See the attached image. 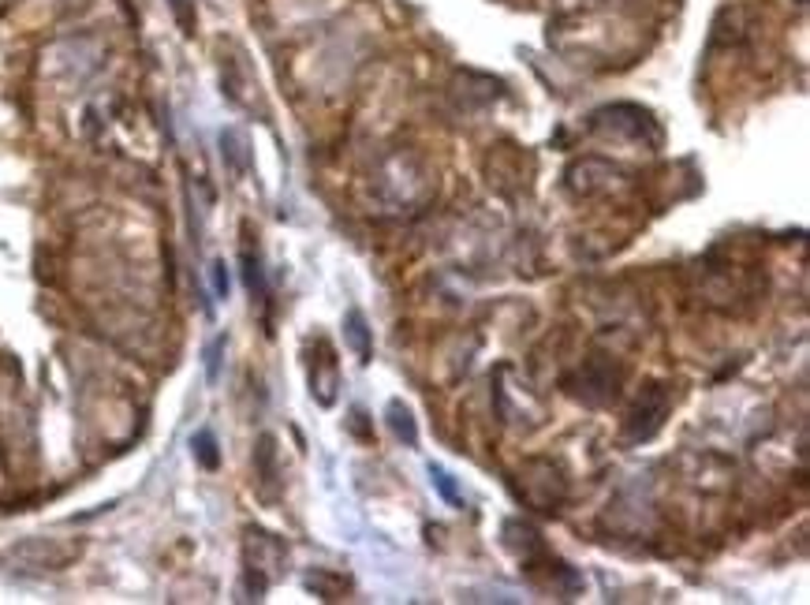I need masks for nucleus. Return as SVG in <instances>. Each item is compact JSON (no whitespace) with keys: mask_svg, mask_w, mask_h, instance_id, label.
I'll return each instance as SVG.
<instances>
[{"mask_svg":"<svg viewBox=\"0 0 810 605\" xmlns=\"http://www.w3.org/2000/svg\"><path fill=\"white\" fill-rule=\"evenodd\" d=\"M665 411H669V397L661 389H646L642 392V400L635 404V411L628 415V437L632 441H646V437H653L661 430V418H665Z\"/></svg>","mask_w":810,"mask_h":605,"instance_id":"nucleus-1","label":"nucleus"},{"mask_svg":"<svg viewBox=\"0 0 810 605\" xmlns=\"http://www.w3.org/2000/svg\"><path fill=\"white\" fill-rule=\"evenodd\" d=\"M344 337H348V344L355 348L359 362L366 367V362H370V355H373V344H370V329H366V318H362V311H348V318H344Z\"/></svg>","mask_w":810,"mask_h":605,"instance_id":"nucleus-2","label":"nucleus"},{"mask_svg":"<svg viewBox=\"0 0 810 605\" xmlns=\"http://www.w3.org/2000/svg\"><path fill=\"white\" fill-rule=\"evenodd\" d=\"M389 427H392V434L403 441V445H419V427H415V418H411V408L408 404H400V400H392L389 404Z\"/></svg>","mask_w":810,"mask_h":605,"instance_id":"nucleus-3","label":"nucleus"},{"mask_svg":"<svg viewBox=\"0 0 810 605\" xmlns=\"http://www.w3.org/2000/svg\"><path fill=\"white\" fill-rule=\"evenodd\" d=\"M239 262H243V281H246V288H251V295L265 299V274H262V258H258V251L243 247Z\"/></svg>","mask_w":810,"mask_h":605,"instance_id":"nucleus-4","label":"nucleus"},{"mask_svg":"<svg viewBox=\"0 0 810 605\" xmlns=\"http://www.w3.org/2000/svg\"><path fill=\"white\" fill-rule=\"evenodd\" d=\"M191 448H195V460H198L206 471H213L217 464H221V452H217V441H213L209 430L195 434V437H191Z\"/></svg>","mask_w":810,"mask_h":605,"instance_id":"nucleus-5","label":"nucleus"},{"mask_svg":"<svg viewBox=\"0 0 810 605\" xmlns=\"http://www.w3.org/2000/svg\"><path fill=\"white\" fill-rule=\"evenodd\" d=\"M429 478H433V486L441 490V497H445L448 504H463V497H459V490H456V482H452V475H448L445 467L429 464Z\"/></svg>","mask_w":810,"mask_h":605,"instance_id":"nucleus-6","label":"nucleus"},{"mask_svg":"<svg viewBox=\"0 0 810 605\" xmlns=\"http://www.w3.org/2000/svg\"><path fill=\"white\" fill-rule=\"evenodd\" d=\"M221 351H225V337H217V341L209 344V351H206V378H209V381L221 378Z\"/></svg>","mask_w":810,"mask_h":605,"instance_id":"nucleus-7","label":"nucleus"},{"mask_svg":"<svg viewBox=\"0 0 810 605\" xmlns=\"http://www.w3.org/2000/svg\"><path fill=\"white\" fill-rule=\"evenodd\" d=\"M221 146H225L228 165H232L236 172H243V161H239V149H243V146H239V135H236V131H225V135H221Z\"/></svg>","mask_w":810,"mask_h":605,"instance_id":"nucleus-8","label":"nucleus"},{"mask_svg":"<svg viewBox=\"0 0 810 605\" xmlns=\"http://www.w3.org/2000/svg\"><path fill=\"white\" fill-rule=\"evenodd\" d=\"M213 288H217V299H228V265L225 262H213Z\"/></svg>","mask_w":810,"mask_h":605,"instance_id":"nucleus-9","label":"nucleus"},{"mask_svg":"<svg viewBox=\"0 0 810 605\" xmlns=\"http://www.w3.org/2000/svg\"><path fill=\"white\" fill-rule=\"evenodd\" d=\"M172 12H176V19L191 30L195 26V15H191V8H187V0H172Z\"/></svg>","mask_w":810,"mask_h":605,"instance_id":"nucleus-10","label":"nucleus"}]
</instances>
